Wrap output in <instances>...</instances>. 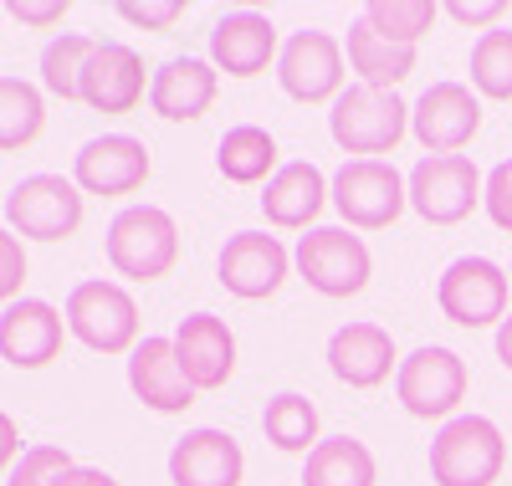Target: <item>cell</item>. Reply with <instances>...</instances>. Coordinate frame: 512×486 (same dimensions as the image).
Masks as SVG:
<instances>
[{"label": "cell", "mask_w": 512, "mask_h": 486, "mask_svg": "<svg viewBox=\"0 0 512 486\" xmlns=\"http://www.w3.org/2000/svg\"><path fill=\"white\" fill-rule=\"evenodd\" d=\"M328 134L333 144L354 154V159H379V154H395L400 139L410 134V108L400 103V93L390 87H344L333 98V113H328Z\"/></svg>", "instance_id": "6da1fadb"}, {"label": "cell", "mask_w": 512, "mask_h": 486, "mask_svg": "<svg viewBox=\"0 0 512 486\" xmlns=\"http://www.w3.org/2000/svg\"><path fill=\"white\" fill-rule=\"evenodd\" d=\"M108 261L128 282H159L180 261V226L159 205H128L108 226Z\"/></svg>", "instance_id": "7a4b0ae2"}, {"label": "cell", "mask_w": 512, "mask_h": 486, "mask_svg": "<svg viewBox=\"0 0 512 486\" xmlns=\"http://www.w3.org/2000/svg\"><path fill=\"white\" fill-rule=\"evenodd\" d=\"M328 200L344 215L349 231H384L410 205V190H405V174L390 159H349L328 180Z\"/></svg>", "instance_id": "3957f363"}, {"label": "cell", "mask_w": 512, "mask_h": 486, "mask_svg": "<svg viewBox=\"0 0 512 486\" xmlns=\"http://www.w3.org/2000/svg\"><path fill=\"white\" fill-rule=\"evenodd\" d=\"M507 466V440L487 415H456L431 440L436 486H492Z\"/></svg>", "instance_id": "277c9868"}, {"label": "cell", "mask_w": 512, "mask_h": 486, "mask_svg": "<svg viewBox=\"0 0 512 486\" xmlns=\"http://www.w3.org/2000/svg\"><path fill=\"white\" fill-rule=\"evenodd\" d=\"M292 267L323 297H354V292L369 287L374 256H369L364 236H354L349 226H313L303 241H297Z\"/></svg>", "instance_id": "5b68a950"}, {"label": "cell", "mask_w": 512, "mask_h": 486, "mask_svg": "<svg viewBox=\"0 0 512 486\" xmlns=\"http://www.w3.org/2000/svg\"><path fill=\"white\" fill-rule=\"evenodd\" d=\"M67 333L93 353H134L139 343V307L118 282H77L67 292Z\"/></svg>", "instance_id": "8992f818"}, {"label": "cell", "mask_w": 512, "mask_h": 486, "mask_svg": "<svg viewBox=\"0 0 512 486\" xmlns=\"http://www.w3.org/2000/svg\"><path fill=\"white\" fill-rule=\"evenodd\" d=\"M482 174L466 154H425L410 174H405V190L420 220L431 226H456L482 205Z\"/></svg>", "instance_id": "52a82bcc"}, {"label": "cell", "mask_w": 512, "mask_h": 486, "mask_svg": "<svg viewBox=\"0 0 512 486\" xmlns=\"http://www.w3.org/2000/svg\"><path fill=\"white\" fill-rule=\"evenodd\" d=\"M395 394H400V405L415 420H456V405L466 400V364H461V353H451L441 343L415 348L410 359L395 369Z\"/></svg>", "instance_id": "ba28073f"}, {"label": "cell", "mask_w": 512, "mask_h": 486, "mask_svg": "<svg viewBox=\"0 0 512 486\" xmlns=\"http://www.w3.org/2000/svg\"><path fill=\"white\" fill-rule=\"evenodd\" d=\"M507 292H512V277L497 267L492 256H456L451 267L441 272V282H436L441 313L451 323H461V328L502 323L507 318Z\"/></svg>", "instance_id": "9c48e42d"}, {"label": "cell", "mask_w": 512, "mask_h": 486, "mask_svg": "<svg viewBox=\"0 0 512 486\" xmlns=\"http://www.w3.org/2000/svg\"><path fill=\"white\" fill-rule=\"evenodd\" d=\"M6 220L26 241H67L82 226V190L62 174H26L6 195Z\"/></svg>", "instance_id": "30bf717a"}, {"label": "cell", "mask_w": 512, "mask_h": 486, "mask_svg": "<svg viewBox=\"0 0 512 486\" xmlns=\"http://www.w3.org/2000/svg\"><path fill=\"white\" fill-rule=\"evenodd\" d=\"M482 128V103L466 82H431L410 108V134L425 154H461Z\"/></svg>", "instance_id": "8fae6325"}, {"label": "cell", "mask_w": 512, "mask_h": 486, "mask_svg": "<svg viewBox=\"0 0 512 486\" xmlns=\"http://www.w3.org/2000/svg\"><path fill=\"white\" fill-rule=\"evenodd\" d=\"M277 82L292 103H333L344 93V47L328 31H292L277 57Z\"/></svg>", "instance_id": "7c38bea8"}, {"label": "cell", "mask_w": 512, "mask_h": 486, "mask_svg": "<svg viewBox=\"0 0 512 486\" xmlns=\"http://www.w3.org/2000/svg\"><path fill=\"white\" fill-rule=\"evenodd\" d=\"M149 149L134 134H103L88 139L72 159V185L82 195H134L149 180Z\"/></svg>", "instance_id": "4fadbf2b"}, {"label": "cell", "mask_w": 512, "mask_h": 486, "mask_svg": "<svg viewBox=\"0 0 512 486\" xmlns=\"http://www.w3.org/2000/svg\"><path fill=\"white\" fill-rule=\"evenodd\" d=\"M287 267H292V256H287V246H282L277 236H267V231H236V236L221 246L216 277H221V287H226L231 297L262 302V297H272V292L282 287Z\"/></svg>", "instance_id": "5bb4252c"}, {"label": "cell", "mask_w": 512, "mask_h": 486, "mask_svg": "<svg viewBox=\"0 0 512 486\" xmlns=\"http://www.w3.org/2000/svg\"><path fill=\"white\" fill-rule=\"evenodd\" d=\"M67 338V318L41 297H16L0 307V359L16 369H47Z\"/></svg>", "instance_id": "9a60e30c"}, {"label": "cell", "mask_w": 512, "mask_h": 486, "mask_svg": "<svg viewBox=\"0 0 512 486\" xmlns=\"http://www.w3.org/2000/svg\"><path fill=\"white\" fill-rule=\"evenodd\" d=\"M128 389L154 415H185L195 405V384L180 369L175 338H139L128 353Z\"/></svg>", "instance_id": "2e32d148"}, {"label": "cell", "mask_w": 512, "mask_h": 486, "mask_svg": "<svg viewBox=\"0 0 512 486\" xmlns=\"http://www.w3.org/2000/svg\"><path fill=\"white\" fill-rule=\"evenodd\" d=\"M82 103L93 113H134L144 103V57L123 41H98L82 67Z\"/></svg>", "instance_id": "e0dca14e"}, {"label": "cell", "mask_w": 512, "mask_h": 486, "mask_svg": "<svg viewBox=\"0 0 512 486\" xmlns=\"http://www.w3.org/2000/svg\"><path fill=\"white\" fill-rule=\"evenodd\" d=\"M175 353H180V369L195 384V394L226 389V379L236 374V333L216 313H190L175 333Z\"/></svg>", "instance_id": "ac0fdd59"}, {"label": "cell", "mask_w": 512, "mask_h": 486, "mask_svg": "<svg viewBox=\"0 0 512 486\" xmlns=\"http://www.w3.org/2000/svg\"><path fill=\"white\" fill-rule=\"evenodd\" d=\"M221 72L205 57H169L154 77H149V108L169 123H195L216 103Z\"/></svg>", "instance_id": "d6986e66"}, {"label": "cell", "mask_w": 512, "mask_h": 486, "mask_svg": "<svg viewBox=\"0 0 512 486\" xmlns=\"http://www.w3.org/2000/svg\"><path fill=\"white\" fill-rule=\"evenodd\" d=\"M277 26L256 11H231L210 31V67L226 77H256L277 62Z\"/></svg>", "instance_id": "ffe728a7"}, {"label": "cell", "mask_w": 512, "mask_h": 486, "mask_svg": "<svg viewBox=\"0 0 512 486\" xmlns=\"http://www.w3.org/2000/svg\"><path fill=\"white\" fill-rule=\"evenodd\" d=\"M246 456L226 430H190L169 451V481L175 486H241Z\"/></svg>", "instance_id": "44dd1931"}, {"label": "cell", "mask_w": 512, "mask_h": 486, "mask_svg": "<svg viewBox=\"0 0 512 486\" xmlns=\"http://www.w3.org/2000/svg\"><path fill=\"white\" fill-rule=\"evenodd\" d=\"M328 369L349 389H374L395 369V338L379 323H344L328 338Z\"/></svg>", "instance_id": "7402d4cb"}, {"label": "cell", "mask_w": 512, "mask_h": 486, "mask_svg": "<svg viewBox=\"0 0 512 486\" xmlns=\"http://www.w3.org/2000/svg\"><path fill=\"white\" fill-rule=\"evenodd\" d=\"M323 205H328V174L308 159L282 164L262 190V210L277 231H308L323 215Z\"/></svg>", "instance_id": "603a6c76"}, {"label": "cell", "mask_w": 512, "mask_h": 486, "mask_svg": "<svg viewBox=\"0 0 512 486\" xmlns=\"http://www.w3.org/2000/svg\"><path fill=\"white\" fill-rule=\"evenodd\" d=\"M344 57H349V67L359 72L364 87H390V93L415 72V47H395V41H384L364 16L349 26Z\"/></svg>", "instance_id": "cb8c5ba5"}, {"label": "cell", "mask_w": 512, "mask_h": 486, "mask_svg": "<svg viewBox=\"0 0 512 486\" xmlns=\"http://www.w3.org/2000/svg\"><path fill=\"white\" fill-rule=\"evenodd\" d=\"M216 169L226 174L231 185H267L272 174L282 169L277 164V139L256 123H236L221 134V149H216Z\"/></svg>", "instance_id": "d4e9b609"}, {"label": "cell", "mask_w": 512, "mask_h": 486, "mask_svg": "<svg viewBox=\"0 0 512 486\" xmlns=\"http://www.w3.org/2000/svg\"><path fill=\"white\" fill-rule=\"evenodd\" d=\"M303 486H374V451L354 435L318 440L303 466Z\"/></svg>", "instance_id": "484cf974"}, {"label": "cell", "mask_w": 512, "mask_h": 486, "mask_svg": "<svg viewBox=\"0 0 512 486\" xmlns=\"http://www.w3.org/2000/svg\"><path fill=\"white\" fill-rule=\"evenodd\" d=\"M41 128H47L41 87H31L26 77H0V154L36 144Z\"/></svg>", "instance_id": "4316f807"}, {"label": "cell", "mask_w": 512, "mask_h": 486, "mask_svg": "<svg viewBox=\"0 0 512 486\" xmlns=\"http://www.w3.org/2000/svg\"><path fill=\"white\" fill-rule=\"evenodd\" d=\"M98 41L93 36H77V31H62L47 41L41 52V87L62 103H82V67H88Z\"/></svg>", "instance_id": "83f0119b"}, {"label": "cell", "mask_w": 512, "mask_h": 486, "mask_svg": "<svg viewBox=\"0 0 512 486\" xmlns=\"http://www.w3.org/2000/svg\"><path fill=\"white\" fill-rule=\"evenodd\" d=\"M262 430L277 451H303L313 456L318 446V405L303 400V394H277V400H267L262 410Z\"/></svg>", "instance_id": "f1b7e54d"}, {"label": "cell", "mask_w": 512, "mask_h": 486, "mask_svg": "<svg viewBox=\"0 0 512 486\" xmlns=\"http://www.w3.org/2000/svg\"><path fill=\"white\" fill-rule=\"evenodd\" d=\"M472 87L482 98L512 103V31L507 26H492V31L477 36V47H472Z\"/></svg>", "instance_id": "f546056e"}, {"label": "cell", "mask_w": 512, "mask_h": 486, "mask_svg": "<svg viewBox=\"0 0 512 486\" xmlns=\"http://www.w3.org/2000/svg\"><path fill=\"white\" fill-rule=\"evenodd\" d=\"M364 21H369L384 41H395V47H415V41L431 31L436 6H431V0H369Z\"/></svg>", "instance_id": "4dcf8cb0"}, {"label": "cell", "mask_w": 512, "mask_h": 486, "mask_svg": "<svg viewBox=\"0 0 512 486\" xmlns=\"http://www.w3.org/2000/svg\"><path fill=\"white\" fill-rule=\"evenodd\" d=\"M77 461L62 451V446H26L21 461L11 466V481L6 486H57Z\"/></svg>", "instance_id": "1f68e13d"}, {"label": "cell", "mask_w": 512, "mask_h": 486, "mask_svg": "<svg viewBox=\"0 0 512 486\" xmlns=\"http://www.w3.org/2000/svg\"><path fill=\"white\" fill-rule=\"evenodd\" d=\"M482 205H487V220H492V226L512 236V159L492 164L487 185H482Z\"/></svg>", "instance_id": "d6a6232c"}, {"label": "cell", "mask_w": 512, "mask_h": 486, "mask_svg": "<svg viewBox=\"0 0 512 486\" xmlns=\"http://www.w3.org/2000/svg\"><path fill=\"white\" fill-rule=\"evenodd\" d=\"M21 282H26V246L16 231L0 226V307H11L21 297Z\"/></svg>", "instance_id": "836d02e7"}, {"label": "cell", "mask_w": 512, "mask_h": 486, "mask_svg": "<svg viewBox=\"0 0 512 486\" xmlns=\"http://www.w3.org/2000/svg\"><path fill=\"white\" fill-rule=\"evenodd\" d=\"M118 16L128 21V26H149V31H169L180 16H185V6L180 0H149V6H139V0H123L118 6Z\"/></svg>", "instance_id": "e575fe53"}, {"label": "cell", "mask_w": 512, "mask_h": 486, "mask_svg": "<svg viewBox=\"0 0 512 486\" xmlns=\"http://www.w3.org/2000/svg\"><path fill=\"white\" fill-rule=\"evenodd\" d=\"M67 0H16V6H6V16L11 21H21V26H36V31H47V26H62L67 21Z\"/></svg>", "instance_id": "d590c367"}, {"label": "cell", "mask_w": 512, "mask_h": 486, "mask_svg": "<svg viewBox=\"0 0 512 486\" xmlns=\"http://www.w3.org/2000/svg\"><path fill=\"white\" fill-rule=\"evenodd\" d=\"M502 11H507L502 0H477V6H466V0H451V6H446V16L461 21V26H492Z\"/></svg>", "instance_id": "8d00e7d4"}, {"label": "cell", "mask_w": 512, "mask_h": 486, "mask_svg": "<svg viewBox=\"0 0 512 486\" xmlns=\"http://www.w3.org/2000/svg\"><path fill=\"white\" fill-rule=\"evenodd\" d=\"M21 461V430H16V420L0 410V471L6 466H16Z\"/></svg>", "instance_id": "74e56055"}, {"label": "cell", "mask_w": 512, "mask_h": 486, "mask_svg": "<svg viewBox=\"0 0 512 486\" xmlns=\"http://www.w3.org/2000/svg\"><path fill=\"white\" fill-rule=\"evenodd\" d=\"M57 486H118V481H113L103 466H72V471H67Z\"/></svg>", "instance_id": "f35d334b"}, {"label": "cell", "mask_w": 512, "mask_h": 486, "mask_svg": "<svg viewBox=\"0 0 512 486\" xmlns=\"http://www.w3.org/2000/svg\"><path fill=\"white\" fill-rule=\"evenodd\" d=\"M497 359H502V369H512V313L497 323Z\"/></svg>", "instance_id": "ab89813d"}, {"label": "cell", "mask_w": 512, "mask_h": 486, "mask_svg": "<svg viewBox=\"0 0 512 486\" xmlns=\"http://www.w3.org/2000/svg\"><path fill=\"white\" fill-rule=\"evenodd\" d=\"M507 277H512V272H507Z\"/></svg>", "instance_id": "60d3db41"}]
</instances>
